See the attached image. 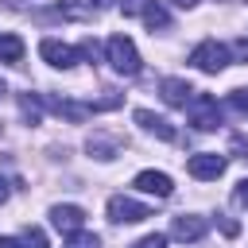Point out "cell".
<instances>
[{"instance_id":"6da1fadb","label":"cell","mask_w":248,"mask_h":248,"mask_svg":"<svg viewBox=\"0 0 248 248\" xmlns=\"http://www.w3.org/2000/svg\"><path fill=\"white\" fill-rule=\"evenodd\" d=\"M105 54H108V66L116 74H124V78H136L143 70V58H140V50H136V43L128 35H112L105 43Z\"/></svg>"},{"instance_id":"7a4b0ae2","label":"cell","mask_w":248,"mask_h":248,"mask_svg":"<svg viewBox=\"0 0 248 248\" xmlns=\"http://www.w3.org/2000/svg\"><path fill=\"white\" fill-rule=\"evenodd\" d=\"M190 62H194L202 74H221V70L232 62V54H229V46H225V43L205 39V43H198V46L190 50Z\"/></svg>"},{"instance_id":"3957f363","label":"cell","mask_w":248,"mask_h":248,"mask_svg":"<svg viewBox=\"0 0 248 248\" xmlns=\"http://www.w3.org/2000/svg\"><path fill=\"white\" fill-rule=\"evenodd\" d=\"M186 112H190V124H194L198 132L221 128V105H217V97H209V93H194L190 105H186Z\"/></svg>"},{"instance_id":"277c9868","label":"cell","mask_w":248,"mask_h":248,"mask_svg":"<svg viewBox=\"0 0 248 248\" xmlns=\"http://www.w3.org/2000/svg\"><path fill=\"white\" fill-rule=\"evenodd\" d=\"M43 105H46L50 112L66 116L70 124H81V120H89V116L97 112L93 101H70V97H54V93H43Z\"/></svg>"},{"instance_id":"5b68a950","label":"cell","mask_w":248,"mask_h":248,"mask_svg":"<svg viewBox=\"0 0 248 248\" xmlns=\"http://www.w3.org/2000/svg\"><path fill=\"white\" fill-rule=\"evenodd\" d=\"M225 167H229V159L217 155V151H198V155H190V163H186V170H190L198 182H213V178H221Z\"/></svg>"},{"instance_id":"8992f818","label":"cell","mask_w":248,"mask_h":248,"mask_svg":"<svg viewBox=\"0 0 248 248\" xmlns=\"http://www.w3.org/2000/svg\"><path fill=\"white\" fill-rule=\"evenodd\" d=\"M147 217H151V205L132 202V198H124V194L108 198V221H116V225H136V221H147Z\"/></svg>"},{"instance_id":"52a82bcc","label":"cell","mask_w":248,"mask_h":248,"mask_svg":"<svg viewBox=\"0 0 248 248\" xmlns=\"http://www.w3.org/2000/svg\"><path fill=\"white\" fill-rule=\"evenodd\" d=\"M39 54H43V62H50L54 70H70V66L81 62V50L58 43V39H43V43H39Z\"/></svg>"},{"instance_id":"ba28073f","label":"cell","mask_w":248,"mask_h":248,"mask_svg":"<svg viewBox=\"0 0 248 248\" xmlns=\"http://www.w3.org/2000/svg\"><path fill=\"white\" fill-rule=\"evenodd\" d=\"M50 225H54L58 232L74 236V232H81V225H85V209H81V205H50Z\"/></svg>"},{"instance_id":"9c48e42d","label":"cell","mask_w":248,"mask_h":248,"mask_svg":"<svg viewBox=\"0 0 248 248\" xmlns=\"http://www.w3.org/2000/svg\"><path fill=\"white\" fill-rule=\"evenodd\" d=\"M132 120H136L140 128H147V132H155V136H159V140H167V143H174V140H178V132H174V124H170L167 116H155L151 108H136V112H132Z\"/></svg>"},{"instance_id":"30bf717a","label":"cell","mask_w":248,"mask_h":248,"mask_svg":"<svg viewBox=\"0 0 248 248\" xmlns=\"http://www.w3.org/2000/svg\"><path fill=\"white\" fill-rule=\"evenodd\" d=\"M170 236H174V240H186V244L202 240V236H205V217H194V213H178V217L170 221Z\"/></svg>"},{"instance_id":"8fae6325","label":"cell","mask_w":248,"mask_h":248,"mask_svg":"<svg viewBox=\"0 0 248 248\" xmlns=\"http://www.w3.org/2000/svg\"><path fill=\"white\" fill-rule=\"evenodd\" d=\"M159 93H163V101L167 105H174V108H186L190 105V97L198 93L190 81H182V78H163L159 81Z\"/></svg>"},{"instance_id":"7c38bea8","label":"cell","mask_w":248,"mask_h":248,"mask_svg":"<svg viewBox=\"0 0 248 248\" xmlns=\"http://www.w3.org/2000/svg\"><path fill=\"white\" fill-rule=\"evenodd\" d=\"M136 190L155 194V198H170V194H174V182H170V174H163V170H140V174H136Z\"/></svg>"},{"instance_id":"4fadbf2b","label":"cell","mask_w":248,"mask_h":248,"mask_svg":"<svg viewBox=\"0 0 248 248\" xmlns=\"http://www.w3.org/2000/svg\"><path fill=\"white\" fill-rule=\"evenodd\" d=\"M58 12H62L66 19H93L101 8H97V0H62Z\"/></svg>"},{"instance_id":"5bb4252c","label":"cell","mask_w":248,"mask_h":248,"mask_svg":"<svg viewBox=\"0 0 248 248\" xmlns=\"http://www.w3.org/2000/svg\"><path fill=\"white\" fill-rule=\"evenodd\" d=\"M140 16H143V23H147V31H151V35L170 27V16H167V8H163V4H155V0H147V8H143Z\"/></svg>"},{"instance_id":"9a60e30c","label":"cell","mask_w":248,"mask_h":248,"mask_svg":"<svg viewBox=\"0 0 248 248\" xmlns=\"http://www.w3.org/2000/svg\"><path fill=\"white\" fill-rule=\"evenodd\" d=\"M85 147H89L97 159H112V155L120 151V140H116V136H101V132H97V136H89V143H85Z\"/></svg>"},{"instance_id":"2e32d148","label":"cell","mask_w":248,"mask_h":248,"mask_svg":"<svg viewBox=\"0 0 248 248\" xmlns=\"http://www.w3.org/2000/svg\"><path fill=\"white\" fill-rule=\"evenodd\" d=\"M19 112L27 124H39L43 120V97L39 93H19Z\"/></svg>"},{"instance_id":"e0dca14e","label":"cell","mask_w":248,"mask_h":248,"mask_svg":"<svg viewBox=\"0 0 248 248\" xmlns=\"http://www.w3.org/2000/svg\"><path fill=\"white\" fill-rule=\"evenodd\" d=\"M23 58V39L19 35H0V62H19Z\"/></svg>"},{"instance_id":"ac0fdd59","label":"cell","mask_w":248,"mask_h":248,"mask_svg":"<svg viewBox=\"0 0 248 248\" xmlns=\"http://www.w3.org/2000/svg\"><path fill=\"white\" fill-rule=\"evenodd\" d=\"M19 248H50V244H46V232H43V229L27 225V229H23V236H19Z\"/></svg>"},{"instance_id":"d6986e66","label":"cell","mask_w":248,"mask_h":248,"mask_svg":"<svg viewBox=\"0 0 248 248\" xmlns=\"http://www.w3.org/2000/svg\"><path fill=\"white\" fill-rule=\"evenodd\" d=\"M62 248H101V236H97V232H85V229H81V232L66 236V244H62Z\"/></svg>"},{"instance_id":"ffe728a7","label":"cell","mask_w":248,"mask_h":248,"mask_svg":"<svg viewBox=\"0 0 248 248\" xmlns=\"http://www.w3.org/2000/svg\"><path fill=\"white\" fill-rule=\"evenodd\" d=\"M225 105H229L236 116H248V89H232V93L225 97Z\"/></svg>"},{"instance_id":"44dd1931","label":"cell","mask_w":248,"mask_h":248,"mask_svg":"<svg viewBox=\"0 0 248 248\" xmlns=\"http://www.w3.org/2000/svg\"><path fill=\"white\" fill-rule=\"evenodd\" d=\"M132 248H167V236H163V232H151V236H143V240H136Z\"/></svg>"},{"instance_id":"7402d4cb","label":"cell","mask_w":248,"mask_h":248,"mask_svg":"<svg viewBox=\"0 0 248 248\" xmlns=\"http://www.w3.org/2000/svg\"><path fill=\"white\" fill-rule=\"evenodd\" d=\"M143 8H147V0H120V12L124 16H140Z\"/></svg>"},{"instance_id":"603a6c76","label":"cell","mask_w":248,"mask_h":248,"mask_svg":"<svg viewBox=\"0 0 248 248\" xmlns=\"http://www.w3.org/2000/svg\"><path fill=\"white\" fill-rule=\"evenodd\" d=\"M232 202H236V205H248V178H240V182H236V190H232Z\"/></svg>"},{"instance_id":"cb8c5ba5","label":"cell","mask_w":248,"mask_h":248,"mask_svg":"<svg viewBox=\"0 0 248 248\" xmlns=\"http://www.w3.org/2000/svg\"><path fill=\"white\" fill-rule=\"evenodd\" d=\"M221 229H225V236H236V232H240V225L229 221V217H221Z\"/></svg>"},{"instance_id":"d4e9b609","label":"cell","mask_w":248,"mask_h":248,"mask_svg":"<svg viewBox=\"0 0 248 248\" xmlns=\"http://www.w3.org/2000/svg\"><path fill=\"white\" fill-rule=\"evenodd\" d=\"M232 151H236V155H240V159H248V143H244V140H240V136H232Z\"/></svg>"},{"instance_id":"484cf974","label":"cell","mask_w":248,"mask_h":248,"mask_svg":"<svg viewBox=\"0 0 248 248\" xmlns=\"http://www.w3.org/2000/svg\"><path fill=\"white\" fill-rule=\"evenodd\" d=\"M232 50H236V58H240V62H248V39H240Z\"/></svg>"},{"instance_id":"4316f807","label":"cell","mask_w":248,"mask_h":248,"mask_svg":"<svg viewBox=\"0 0 248 248\" xmlns=\"http://www.w3.org/2000/svg\"><path fill=\"white\" fill-rule=\"evenodd\" d=\"M8 194H12V186H8V178H0V202H8Z\"/></svg>"},{"instance_id":"83f0119b","label":"cell","mask_w":248,"mask_h":248,"mask_svg":"<svg viewBox=\"0 0 248 248\" xmlns=\"http://www.w3.org/2000/svg\"><path fill=\"white\" fill-rule=\"evenodd\" d=\"M0 248H19V240H12V236H0Z\"/></svg>"},{"instance_id":"f1b7e54d","label":"cell","mask_w":248,"mask_h":248,"mask_svg":"<svg viewBox=\"0 0 248 248\" xmlns=\"http://www.w3.org/2000/svg\"><path fill=\"white\" fill-rule=\"evenodd\" d=\"M112 4H116V0H97V8H101V12H105V8H112Z\"/></svg>"},{"instance_id":"f546056e","label":"cell","mask_w":248,"mask_h":248,"mask_svg":"<svg viewBox=\"0 0 248 248\" xmlns=\"http://www.w3.org/2000/svg\"><path fill=\"white\" fill-rule=\"evenodd\" d=\"M174 4H178V8H194L198 0H174Z\"/></svg>"},{"instance_id":"4dcf8cb0","label":"cell","mask_w":248,"mask_h":248,"mask_svg":"<svg viewBox=\"0 0 248 248\" xmlns=\"http://www.w3.org/2000/svg\"><path fill=\"white\" fill-rule=\"evenodd\" d=\"M4 93H8V85H4V78H0V97H4Z\"/></svg>"}]
</instances>
